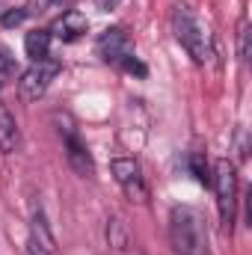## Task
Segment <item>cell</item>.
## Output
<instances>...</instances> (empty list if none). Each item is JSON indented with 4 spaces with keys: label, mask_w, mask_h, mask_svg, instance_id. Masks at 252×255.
Here are the masks:
<instances>
[{
    "label": "cell",
    "mask_w": 252,
    "mask_h": 255,
    "mask_svg": "<svg viewBox=\"0 0 252 255\" xmlns=\"http://www.w3.org/2000/svg\"><path fill=\"white\" fill-rule=\"evenodd\" d=\"M211 187L217 196V208H220V220L223 229L232 232L235 217H238V169L232 160H217L214 163V175H211Z\"/></svg>",
    "instance_id": "4"
},
{
    "label": "cell",
    "mask_w": 252,
    "mask_h": 255,
    "mask_svg": "<svg viewBox=\"0 0 252 255\" xmlns=\"http://www.w3.org/2000/svg\"><path fill=\"white\" fill-rule=\"evenodd\" d=\"M172 33L181 42V48L193 57V63L205 65L214 57V51H211V33H208V27L199 21V15L190 9L187 3H178L172 9Z\"/></svg>",
    "instance_id": "2"
},
{
    "label": "cell",
    "mask_w": 252,
    "mask_h": 255,
    "mask_svg": "<svg viewBox=\"0 0 252 255\" xmlns=\"http://www.w3.org/2000/svg\"><path fill=\"white\" fill-rule=\"evenodd\" d=\"M18 148H21V128L12 110L0 101V154H15Z\"/></svg>",
    "instance_id": "10"
},
{
    "label": "cell",
    "mask_w": 252,
    "mask_h": 255,
    "mask_svg": "<svg viewBox=\"0 0 252 255\" xmlns=\"http://www.w3.org/2000/svg\"><path fill=\"white\" fill-rule=\"evenodd\" d=\"M107 244L116 253H127L130 250V235H127V226L122 217H110V223H107Z\"/></svg>",
    "instance_id": "12"
},
{
    "label": "cell",
    "mask_w": 252,
    "mask_h": 255,
    "mask_svg": "<svg viewBox=\"0 0 252 255\" xmlns=\"http://www.w3.org/2000/svg\"><path fill=\"white\" fill-rule=\"evenodd\" d=\"M98 57L104 63L116 65L119 71H127V74H136V77H145V65L136 60L133 54V39L125 27H110L101 33L98 39Z\"/></svg>",
    "instance_id": "3"
},
{
    "label": "cell",
    "mask_w": 252,
    "mask_h": 255,
    "mask_svg": "<svg viewBox=\"0 0 252 255\" xmlns=\"http://www.w3.org/2000/svg\"><path fill=\"white\" fill-rule=\"evenodd\" d=\"M122 0H95V6L101 9V12H110V9H116Z\"/></svg>",
    "instance_id": "17"
},
{
    "label": "cell",
    "mask_w": 252,
    "mask_h": 255,
    "mask_svg": "<svg viewBox=\"0 0 252 255\" xmlns=\"http://www.w3.org/2000/svg\"><path fill=\"white\" fill-rule=\"evenodd\" d=\"M24 18H27V9H6V12L0 9V24L3 27H18Z\"/></svg>",
    "instance_id": "16"
},
{
    "label": "cell",
    "mask_w": 252,
    "mask_h": 255,
    "mask_svg": "<svg viewBox=\"0 0 252 255\" xmlns=\"http://www.w3.org/2000/svg\"><path fill=\"white\" fill-rule=\"evenodd\" d=\"M169 244L175 255H211L208 220L193 205H175L169 211Z\"/></svg>",
    "instance_id": "1"
},
{
    "label": "cell",
    "mask_w": 252,
    "mask_h": 255,
    "mask_svg": "<svg viewBox=\"0 0 252 255\" xmlns=\"http://www.w3.org/2000/svg\"><path fill=\"white\" fill-rule=\"evenodd\" d=\"M238 57H241L244 65L250 63V24H247V18L238 27Z\"/></svg>",
    "instance_id": "14"
},
{
    "label": "cell",
    "mask_w": 252,
    "mask_h": 255,
    "mask_svg": "<svg viewBox=\"0 0 252 255\" xmlns=\"http://www.w3.org/2000/svg\"><path fill=\"white\" fill-rule=\"evenodd\" d=\"M187 163H190V172H193L202 184H211V169H208V160H205L202 151H190Z\"/></svg>",
    "instance_id": "13"
},
{
    "label": "cell",
    "mask_w": 252,
    "mask_h": 255,
    "mask_svg": "<svg viewBox=\"0 0 252 255\" xmlns=\"http://www.w3.org/2000/svg\"><path fill=\"white\" fill-rule=\"evenodd\" d=\"M110 172H113L116 184L122 187V193H125L130 202H136V205H145L148 202V187H145L142 169H139V163L133 157H116L110 163Z\"/></svg>",
    "instance_id": "6"
},
{
    "label": "cell",
    "mask_w": 252,
    "mask_h": 255,
    "mask_svg": "<svg viewBox=\"0 0 252 255\" xmlns=\"http://www.w3.org/2000/svg\"><path fill=\"white\" fill-rule=\"evenodd\" d=\"M27 253L30 255H54L57 253V241L51 235V226H48V217L42 208L33 211V220H30V238H27Z\"/></svg>",
    "instance_id": "8"
},
{
    "label": "cell",
    "mask_w": 252,
    "mask_h": 255,
    "mask_svg": "<svg viewBox=\"0 0 252 255\" xmlns=\"http://www.w3.org/2000/svg\"><path fill=\"white\" fill-rule=\"evenodd\" d=\"M24 51H27V57H30V63H36V60H45V57H51L48 51H51V30H30L27 36H24Z\"/></svg>",
    "instance_id": "11"
},
{
    "label": "cell",
    "mask_w": 252,
    "mask_h": 255,
    "mask_svg": "<svg viewBox=\"0 0 252 255\" xmlns=\"http://www.w3.org/2000/svg\"><path fill=\"white\" fill-rule=\"evenodd\" d=\"M60 71H63V63L54 60V57H45V60L30 63V68H27V71L21 74V80H18V95H21V101H39V98L51 89V83L57 80Z\"/></svg>",
    "instance_id": "5"
},
{
    "label": "cell",
    "mask_w": 252,
    "mask_h": 255,
    "mask_svg": "<svg viewBox=\"0 0 252 255\" xmlns=\"http://www.w3.org/2000/svg\"><path fill=\"white\" fill-rule=\"evenodd\" d=\"M60 136H63L65 160H68V166H71L77 175L92 178V175H95V160H92V151H89V145L83 142V136L74 130V125H71V122H65V128L60 125Z\"/></svg>",
    "instance_id": "7"
},
{
    "label": "cell",
    "mask_w": 252,
    "mask_h": 255,
    "mask_svg": "<svg viewBox=\"0 0 252 255\" xmlns=\"http://www.w3.org/2000/svg\"><path fill=\"white\" fill-rule=\"evenodd\" d=\"M12 74H15V60H12V57L0 48V89L12 80Z\"/></svg>",
    "instance_id": "15"
},
{
    "label": "cell",
    "mask_w": 252,
    "mask_h": 255,
    "mask_svg": "<svg viewBox=\"0 0 252 255\" xmlns=\"http://www.w3.org/2000/svg\"><path fill=\"white\" fill-rule=\"evenodd\" d=\"M86 30H89L86 15L77 12V9H65L63 15L51 24V39H60V42H77Z\"/></svg>",
    "instance_id": "9"
},
{
    "label": "cell",
    "mask_w": 252,
    "mask_h": 255,
    "mask_svg": "<svg viewBox=\"0 0 252 255\" xmlns=\"http://www.w3.org/2000/svg\"><path fill=\"white\" fill-rule=\"evenodd\" d=\"M54 3H60V6H71L74 0H54Z\"/></svg>",
    "instance_id": "18"
}]
</instances>
